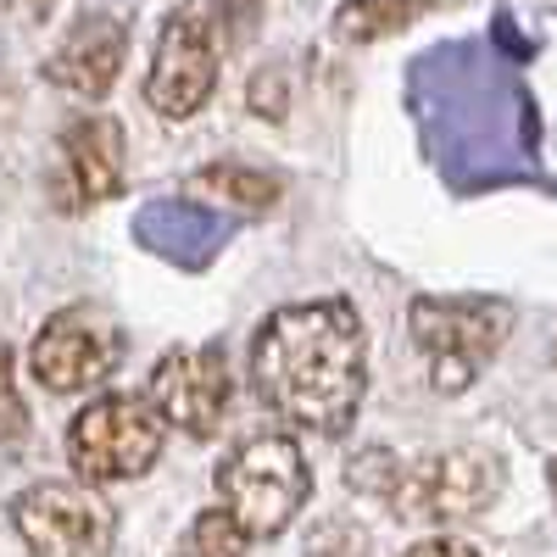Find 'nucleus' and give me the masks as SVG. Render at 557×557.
Returning a JSON list of instances; mask_svg holds the SVG:
<instances>
[{
    "mask_svg": "<svg viewBox=\"0 0 557 557\" xmlns=\"http://www.w3.org/2000/svg\"><path fill=\"white\" fill-rule=\"evenodd\" d=\"M251 391L290 430L335 441L357 424L368 391V335L351 301H290L251 341Z\"/></svg>",
    "mask_w": 557,
    "mask_h": 557,
    "instance_id": "f257e3e1",
    "label": "nucleus"
},
{
    "mask_svg": "<svg viewBox=\"0 0 557 557\" xmlns=\"http://www.w3.org/2000/svg\"><path fill=\"white\" fill-rule=\"evenodd\" d=\"M312 474L290 435H251L218 462V496L251 541H268L307 507Z\"/></svg>",
    "mask_w": 557,
    "mask_h": 557,
    "instance_id": "f03ea898",
    "label": "nucleus"
},
{
    "mask_svg": "<svg viewBox=\"0 0 557 557\" xmlns=\"http://www.w3.org/2000/svg\"><path fill=\"white\" fill-rule=\"evenodd\" d=\"M407 323H412L418 351L430 362V385L457 396L502 351L513 312H507V301H491V296H418Z\"/></svg>",
    "mask_w": 557,
    "mask_h": 557,
    "instance_id": "7ed1b4c3",
    "label": "nucleus"
},
{
    "mask_svg": "<svg viewBox=\"0 0 557 557\" xmlns=\"http://www.w3.org/2000/svg\"><path fill=\"white\" fill-rule=\"evenodd\" d=\"M168 424L146 396H96L73 424H67V462L84 485H117L151 474V462L162 457Z\"/></svg>",
    "mask_w": 557,
    "mask_h": 557,
    "instance_id": "20e7f679",
    "label": "nucleus"
},
{
    "mask_svg": "<svg viewBox=\"0 0 557 557\" xmlns=\"http://www.w3.org/2000/svg\"><path fill=\"white\" fill-rule=\"evenodd\" d=\"M502 491V462L485 451H430V457H412L396 462V480L385 491V502L396 507L401 519L418 524H457V519H474L496 502Z\"/></svg>",
    "mask_w": 557,
    "mask_h": 557,
    "instance_id": "39448f33",
    "label": "nucleus"
},
{
    "mask_svg": "<svg viewBox=\"0 0 557 557\" xmlns=\"http://www.w3.org/2000/svg\"><path fill=\"white\" fill-rule=\"evenodd\" d=\"M12 530L34 557H107L117 535V513L96 496V485L45 480L12 502Z\"/></svg>",
    "mask_w": 557,
    "mask_h": 557,
    "instance_id": "423d86ee",
    "label": "nucleus"
},
{
    "mask_svg": "<svg viewBox=\"0 0 557 557\" xmlns=\"http://www.w3.org/2000/svg\"><path fill=\"white\" fill-rule=\"evenodd\" d=\"M212 89H218V12L207 0H190L162 23L146 101L162 117H196L212 101Z\"/></svg>",
    "mask_w": 557,
    "mask_h": 557,
    "instance_id": "0eeeda50",
    "label": "nucleus"
},
{
    "mask_svg": "<svg viewBox=\"0 0 557 557\" xmlns=\"http://www.w3.org/2000/svg\"><path fill=\"white\" fill-rule=\"evenodd\" d=\"M123 357V335L117 323L101 307H62L45 318V330L28 346V368L45 391L57 396H78V391H96L101 380H112V368Z\"/></svg>",
    "mask_w": 557,
    "mask_h": 557,
    "instance_id": "6e6552de",
    "label": "nucleus"
},
{
    "mask_svg": "<svg viewBox=\"0 0 557 557\" xmlns=\"http://www.w3.org/2000/svg\"><path fill=\"white\" fill-rule=\"evenodd\" d=\"M146 401L157 407V418L168 430H184L196 441L218 435L223 418H228V401H235V374H228L223 346H178V351H168L151 368Z\"/></svg>",
    "mask_w": 557,
    "mask_h": 557,
    "instance_id": "1a4fd4ad",
    "label": "nucleus"
},
{
    "mask_svg": "<svg viewBox=\"0 0 557 557\" xmlns=\"http://www.w3.org/2000/svg\"><path fill=\"white\" fill-rule=\"evenodd\" d=\"M128 178V134L117 117L89 112L62 128L57 173H51V201L57 212H89L96 201H112Z\"/></svg>",
    "mask_w": 557,
    "mask_h": 557,
    "instance_id": "9d476101",
    "label": "nucleus"
},
{
    "mask_svg": "<svg viewBox=\"0 0 557 557\" xmlns=\"http://www.w3.org/2000/svg\"><path fill=\"white\" fill-rule=\"evenodd\" d=\"M123 57H128V28L112 12H84L57 45V57L45 62V78L67 89L73 101H107L123 73Z\"/></svg>",
    "mask_w": 557,
    "mask_h": 557,
    "instance_id": "9b49d317",
    "label": "nucleus"
},
{
    "mask_svg": "<svg viewBox=\"0 0 557 557\" xmlns=\"http://www.w3.org/2000/svg\"><path fill=\"white\" fill-rule=\"evenodd\" d=\"M190 201H212V207H235V212H268L278 201V178L257 173V168H240V162H218V168H201L184 184Z\"/></svg>",
    "mask_w": 557,
    "mask_h": 557,
    "instance_id": "f8f14e48",
    "label": "nucleus"
},
{
    "mask_svg": "<svg viewBox=\"0 0 557 557\" xmlns=\"http://www.w3.org/2000/svg\"><path fill=\"white\" fill-rule=\"evenodd\" d=\"M424 12H435V0H346V7L335 12V34L346 45H374V39L401 34Z\"/></svg>",
    "mask_w": 557,
    "mask_h": 557,
    "instance_id": "ddd939ff",
    "label": "nucleus"
},
{
    "mask_svg": "<svg viewBox=\"0 0 557 557\" xmlns=\"http://www.w3.org/2000/svg\"><path fill=\"white\" fill-rule=\"evenodd\" d=\"M251 535L228 519V507H207V513H196L190 535H184L173 546V557H246Z\"/></svg>",
    "mask_w": 557,
    "mask_h": 557,
    "instance_id": "4468645a",
    "label": "nucleus"
},
{
    "mask_svg": "<svg viewBox=\"0 0 557 557\" xmlns=\"http://www.w3.org/2000/svg\"><path fill=\"white\" fill-rule=\"evenodd\" d=\"M28 430V407L17 396V380H12V351L0 346V441H17Z\"/></svg>",
    "mask_w": 557,
    "mask_h": 557,
    "instance_id": "2eb2a0df",
    "label": "nucleus"
},
{
    "mask_svg": "<svg viewBox=\"0 0 557 557\" xmlns=\"http://www.w3.org/2000/svg\"><path fill=\"white\" fill-rule=\"evenodd\" d=\"M401 557H480V552L462 546V541H418V546H407Z\"/></svg>",
    "mask_w": 557,
    "mask_h": 557,
    "instance_id": "dca6fc26",
    "label": "nucleus"
},
{
    "mask_svg": "<svg viewBox=\"0 0 557 557\" xmlns=\"http://www.w3.org/2000/svg\"><path fill=\"white\" fill-rule=\"evenodd\" d=\"M552 496H557V457H552Z\"/></svg>",
    "mask_w": 557,
    "mask_h": 557,
    "instance_id": "f3484780",
    "label": "nucleus"
},
{
    "mask_svg": "<svg viewBox=\"0 0 557 557\" xmlns=\"http://www.w3.org/2000/svg\"><path fill=\"white\" fill-rule=\"evenodd\" d=\"M34 7H39V0H34Z\"/></svg>",
    "mask_w": 557,
    "mask_h": 557,
    "instance_id": "a211bd4d",
    "label": "nucleus"
}]
</instances>
